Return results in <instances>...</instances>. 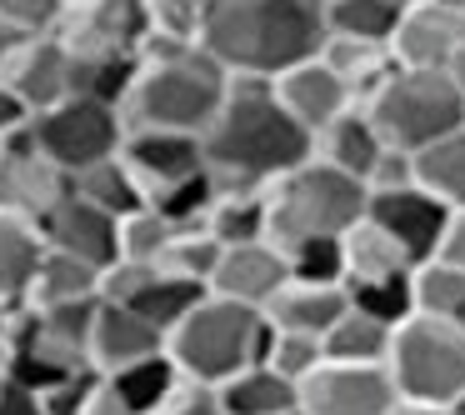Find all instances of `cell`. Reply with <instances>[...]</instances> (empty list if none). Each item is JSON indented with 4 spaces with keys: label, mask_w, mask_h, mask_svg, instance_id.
Returning a JSON list of instances; mask_svg holds the SVG:
<instances>
[{
    "label": "cell",
    "mask_w": 465,
    "mask_h": 415,
    "mask_svg": "<svg viewBox=\"0 0 465 415\" xmlns=\"http://www.w3.org/2000/svg\"><path fill=\"white\" fill-rule=\"evenodd\" d=\"M25 125H31V111H25L21 101H15L5 85H0V141H11V135H21Z\"/></svg>",
    "instance_id": "c3c4849f"
},
{
    "label": "cell",
    "mask_w": 465,
    "mask_h": 415,
    "mask_svg": "<svg viewBox=\"0 0 465 415\" xmlns=\"http://www.w3.org/2000/svg\"><path fill=\"white\" fill-rule=\"evenodd\" d=\"M271 91H275V101L291 111V121H301L305 131H311V141H315L321 125H331L341 111L355 105L351 85L321 61V51L305 55V61H295V65H285L281 75H271Z\"/></svg>",
    "instance_id": "2e32d148"
},
{
    "label": "cell",
    "mask_w": 465,
    "mask_h": 415,
    "mask_svg": "<svg viewBox=\"0 0 465 415\" xmlns=\"http://www.w3.org/2000/svg\"><path fill=\"white\" fill-rule=\"evenodd\" d=\"M365 215V185L325 161H301L265 185V241L295 245L311 235H341Z\"/></svg>",
    "instance_id": "5b68a950"
},
{
    "label": "cell",
    "mask_w": 465,
    "mask_h": 415,
    "mask_svg": "<svg viewBox=\"0 0 465 415\" xmlns=\"http://www.w3.org/2000/svg\"><path fill=\"white\" fill-rule=\"evenodd\" d=\"M81 415H131V405L121 400V395L105 385V375L91 385V395H85V405H81Z\"/></svg>",
    "instance_id": "7dc6e473"
},
{
    "label": "cell",
    "mask_w": 465,
    "mask_h": 415,
    "mask_svg": "<svg viewBox=\"0 0 465 415\" xmlns=\"http://www.w3.org/2000/svg\"><path fill=\"white\" fill-rule=\"evenodd\" d=\"M121 161L131 165V175L141 181L145 201H151L155 191H165V185H175V181H185V175L205 171L201 135H191V131H151V125L125 131Z\"/></svg>",
    "instance_id": "9a60e30c"
},
{
    "label": "cell",
    "mask_w": 465,
    "mask_h": 415,
    "mask_svg": "<svg viewBox=\"0 0 465 415\" xmlns=\"http://www.w3.org/2000/svg\"><path fill=\"white\" fill-rule=\"evenodd\" d=\"M215 400H221V415H291V410H301L295 380L275 375L271 365H261V361L215 385Z\"/></svg>",
    "instance_id": "603a6c76"
},
{
    "label": "cell",
    "mask_w": 465,
    "mask_h": 415,
    "mask_svg": "<svg viewBox=\"0 0 465 415\" xmlns=\"http://www.w3.org/2000/svg\"><path fill=\"white\" fill-rule=\"evenodd\" d=\"M415 165V185L420 191H430L440 205H465V125L450 135H440V141L420 145V151L411 155Z\"/></svg>",
    "instance_id": "83f0119b"
},
{
    "label": "cell",
    "mask_w": 465,
    "mask_h": 415,
    "mask_svg": "<svg viewBox=\"0 0 465 415\" xmlns=\"http://www.w3.org/2000/svg\"><path fill=\"white\" fill-rule=\"evenodd\" d=\"M285 265H291V281L345 285V271H341V235H311V241L285 245Z\"/></svg>",
    "instance_id": "f35d334b"
},
{
    "label": "cell",
    "mask_w": 465,
    "mask_h": 415,
    "mask_svg": "<svg viewBox=\"0 0 465 415\" xmlns=\"http://www.w3.org/2000/svg\"><path fill=\"white\" fill-rule=\"evenodd\" d=\"M225 91H231V71L201 51L195 41H165L151 35L135 61V81L121 101L125 131L151 125V131H191L201 135L215 121Z\"/></svg>",
    "instance_id": "3957f363"
},
{
    "label": "cell",
    "mask_w": 465,
    "mask_h": 415,
    "mask_svg": "<svg viewBox=\"0 0 465 415\" xmlns=\"http://www.w3.org/2000/svg\"><path fill=\"white\" fill-rule=\"evenodd\" d=\"M41 235H45L51 251H65V255H75V261L95 265V271H105V265L121 255L115 251V215H105L101 205L81 201L75 191H65L61 201L45 211Z\"/></svg>",
    "instance_id": "ac0fdd59"
},
{
    "label": "cell",
    "mask_w": 465,
    "mask_h": 415,
    "mask_svg": "<svg viewBox=\"0 0 465 415\" xmlns=\"http://www.w3.org/2000/svg\"><path fill=\"white\" fill-rule=\"evenodd\" d=\"M385 415H450V410H440V405H425V400H405V395H395V400L385 405Z\"/></svg>",
    "instance_id": "f907efd6"
},
{
    "label": "cell",
    "mask_w": 465,
    "mask_h": 415,
    "mask_svg": "<svg viewBox=\"0 0 465 415\" xmlns=\"http://www.w3.org/2000/svg\"><path fill=\"white\" fill-rule=\"evenodd\" d=\"M450 5H460V11H465V0H450Z\"/></svg>",
    "instance_id": "f5cc1de1"
},
{
    "label": "cell",
    "mask_w": 465,
    "mask_h": 415,
    "mask_svg": "<svg viewBox=\"0 0 465 415\" xmlns=\"http://www.w3.org/2000/svg\"><path fill=\"white\" fill-rule=\"evenodd\" d=\"M435 261H450L465 271V205L445 211V225H440V241H435Z\"/></svg>",
    "instance_id": "f6af8a7d"
},
{
    "label": "cell",
    "mask_w": 465,
    "mask_h": 415,
    "mask_svg": "<svg viewBox=\"0 0 465 415\" xmlns=\"http://www.w3.org/2000/svg\"><path fill=\"white\" fill-rule=\"evenodd\" d=\"M71 191L81 195V201H91V205H101L105 215H131L135 205H145V191H141V181L131 175V165L121 161V155H111V161H95L91 171H81V175H71Z\"/></svg>",
    "instance_id": "1f68e13d"
},
{
    "label": "cell",
    "mask_w": 465,
    "mask_h": 415,
    "mask_svg": "<svg viewBox=\"0 0 465 415\" xmlns=\"http://www.w3.org/2000/svg\"><path fill=\"white\" fill-rule=\"evenodd\" d=\"M0 85L31 115H41L51 105H61L65 95H75V55L61 45V35H31L11 55V65L0 71Z\"/></svg>",
    "instance_id": "4fadbf2b"
},
{
    "label": "cell",
    "mask_w": 465,
    "mask_h": 415,
    "mask_svg": "<svg viewBox=\"0 0 465 415\" xmlns=\"http://www.w3.org/2000/svg\"><path fill=\"white\" fill-rule=\"evenodd\" d=\"M371 125L381 131L385 145L395 151H420V145L440 141V135L465 125V91L445 71H411L395 65L381 85L361 101Z\"/></svg>",
    "instance_id": "8992f818"
},
{
    "label": "cell",
    "mask_w": 465,
    "mask_h": 415,
    "mask_svg": "<svg viewBox=\"0 0 465 415\" xmlns=\"http://www.w3.org/2000/svg\"><path fill=\"white\" fill-rule=\"evenodd\" d=\"M285 281H291V265H285V251H281V245H271V241H245V245H225V251H221V261H215L211 285H205V291L265 311Z\"/></svg>",
    "instance_id": "e0dca14e"
},
{
    "label": "cell",
    "mask_w": 465,
    "mask_h": 415,
    "mask_svg": "<svg viewBox=\"0 0 465 415\" xmlns=\"http://www.w3.org/2000/svg\"><path fill=\"white\" fill-rule=\"evenodd\" d=\"M171 231H175V225L165 221L151 201H145V205H135L131 215L115 221V251H121V261L155 265V261H161V251H165V241H171Z\"/></svg>",
    "instance_id": "d590c367"
},
{
    "label": "cell",
    "mask_w": 465,
    "mask_h": 415,
    "mask_svg": "<svg viewBox=\"0 0 465 415\" xmlns=\"http://www.w3.org/2000/svg\"><path fill=\"white\" fill-rule=\"evenodd\" d=\"M411 181H415L411 151H395V145H385L381 161H375V171L365 175V191H395V185H411Z\"/></svg>",
    "instance_id": "ee69618b"
},
{
    "label": "cell",
    "mask_w": 465,
    "mask_h": 415,
    "mask_svg": "<svg viewBox=\"0 0 465 415\" xmlns=\"http://www.w3.org/2000/svg\"><path fill=\"white\" fill-rule=\"evenodd\" d=\"M445 75H450V81L465 91V41L455 45V55H450V65H445Z\"/></svg>",
    "instance_id": "816d5d0a"
},
{
    "label": "cell",
    "mask_w": 465,
    "mask_h": 415,
    "mask_svg": "<svg viewBox=\"0 0 465 415\" xmlns=\"http://www.w3.org/2000/svg\"><path fill=\"white\" fill-rule=\"evenodd\" d=\"M345 291H351L355 311H365L371 321L401 325L405 315H415V305H411V271L391 275V281H371V285H345Z\"/></svg>",
    "instance_id": "ab89813d"
},
{
    "label": "cell",
    "mask_w": 465,
    "mask_h": 415,
    "mask_svg": "<svg viewBox=\"0 0 465 415\" xmlns=\"http://www.w3.org/2000/svg\"><path fill=\"white\" fill-rule=\"evenodd\" d=\"M295 390H301V415H385V405L395 400L385 365L351 361H321Z\"/></svg>",
    "instance_id": "30bf717a"
},
{
    "label": "cell",
    "mask_w": 465,
    "mask_h": 415,
    "mask_svg": "<svg viewBox=\"0 0 465 415\" xmlns=\"http://www.w3.org/2000/svg\"><path fill=\"white\" fill-rule=\"evenodd\" d=\"M411 305L415 315L465 325V271L450 261H415L411 265Z\"/></svg>",
    "instance_id": "4316f807"
},
{
    "label": "cell",
    "mask_w": 465,
    "mask_h": 415,
    "mask_svg": "<svg viewBox=\"0 0 465 415\" xmlns=\"http://www.w3.org/2000/svg\"><path fill=\"white\" fill-rule=\"evenodd\" d=\"M25 41H31V35H21V31H15V25H5V21H0V71L11 65V55L21 51Z\"/></svg>",
    "instance_id": "681fc988"
},
{
    "label": "cell",
    "mask_w": 465,
    "mask_h": 415,
    "mask_svg": "<svg viewBox=\"0 0 465 415\" xmlns=\"http://www.w3.org/2000/svg\"><path fill=\"white\" fill-rule=\"evenodd\" d=\"M165 351V331L151 325L141 311L131 305H105L95 311V325H91V365L101 375L111 371H125L131 361H145V355Z\"/></svg>",
    "instance_id": "d6986e66"
},
{
    "label": "cell",
    "mask_w": 465,
    "mask_h": 415,
    "mask_svg": "<svg viewBox=\"0 0 465 415\" xmlns=\"http://www.w3.org/2000/svg\"><path fill=\"white\" fill-rule=\"evenodd\" d=\"M401 11H405V0H325V35L391 45Z\"/></svg>",
    "instance_id": "d6a6232c"
},
{
    "label": "cell",
    "mask_w": 465,
    "mask_h": 415,
    "mask_svg": "<svg viewBox=\"0 0 465 415\" xmlns=\"http://www.w3.org/2000/svg\"><path fill=\"white\" fill-rule=\"evenodd\" d=\"M291 415H301V410H291Z\"/></svg>",
    "instance_id": "db71d44e"
},
{
    "label": "cell",
    "mask_w": 465,
    "mask_h": 415,
    "mask_svg": "<svg viewBox=\"0 0 465 415\" xmlns=\"http://www.w3.org/2000/svg\"><path fill=\"white\" fill-rule=\"evenodd\" d=\"M411 255L401 251L391 231L361 215L355 225L341 231V271H345V285H371V281H391V275H405L411 271Z\"/></svg>",
    "instance_id": "7402d4cb"
},
{
    "label": "cell",
    "mask_w": 465,
    "mask_h": 415,
    "mask_svg": "<svg viewBox=\"0 0 465 415\" xmlns=\"http://www.w3.org/2000/svg\"><path fill=\"white\" fill-rule=\"evenodd\" d=\"M75 301H101V271L45 245L41 265L31 275V291H25V305H75Z\"/></svg>",
    "instance_id": "d4e9b609"
},
{
    "label": "cell",
    "mask_w": 465,
    "mask_h": 415,
    "mask_svg": "<svg viewBox=\"0 0 465 415\" xmlns=\"http://www.w3.org/2000/svg\"><path fill=\"white\" fill-rule=\"evenodd\" d=\"M321 61L331 65L345 85H351L355 105H361L365 95H371L375 85L395 71L391 45H381V41H351V35H325V41H321Z\"/></svg>",
    "instance_id": "484cf974"
},
{
    "label": "cell",
    "mask_w": 465,
    "mask_h": 415,
    "mask_svg": "<svg viewBox=\"0 0 465 415\" xmlns=\"http://www.w3.org/2000/svg\"><path fill=\"white\" fill-rule=\"evenodd\" d=\"M261 345H265V315L255 305L225 301V295L211 291L165 331V355L195 385L231 380L235 371L261 361Z\"/></svg>",
    "instance_id": "277c9868"
},
{
    "label": "cell",
    "mask_w": 465,
    "mask_h": 415,
    "mask_svg": "<svg viewBox=\"0 0 465 415\" xmlns=\"http://www.w3.org/2000/svg\"><path fill=\"white\" fill-rule=\"evenodd\" d=\"M325 41V0H211L201 51L231 75H281Z\"/></svg>",
    "instance_id": "7a4b0ae2"
},
{
    "label": "cell",
    "mask_w": 465,
    "mask_h": 415,
    "mask_svg": "<svg viewBox=\"0 0 465 415\" xmlns=\"http://www.w3.org/2000/svg\"><path fill=\"white\" fill-rule=\"evenodd\" d=\"M465 41V11L450 0H411L391 31V61L411 71H445Z\"/></svg>",
    "instance_id": "7c38bea8"
},
{
    "label": "cell",
    "mask_w": 465,
    "mask_h": 415,
    "mask_svg": "<svg viewBox=\"0 0 465 415\" xmlns=\"http://www.w3.org/2000/svg\"><path fill=\"white\" fill-rule=\"evenodd\" d=\"M65 15V0H0V21L21 35H55Z\"/></svg>",
    "instance_id": "b9f144b4"
},
{
    "label": "cell",
    "mask_w": 465,
    "mask_h": 415,
    "mask_svg": "<svg viewBox=\"0 0 465 415\" xmlns=\"http://www.w3.org/2000/svg\"><path fill=\"white\" fill-rule=\"evenodd\" d=\"M205 295V285H195V281H181V275H171V271H161L155 265L151 271V281L135 291V301H131V311H141L151 325H161V331H171L175 321H181L185 311H191L195 301Z\"/></svg>",
    "instance_id": "e575fe53"
},
{
    "label": "cell",
    "mask_w": 465,
    "mask_h": 415,
    "mask_svg": "<svg viewBox=\"0 0 465 415\" xmlns=\"http://www.w3.org/2000/svg\"><path fill=\"white\" fill-rule=\"evenodd\" d=\"M71 191V175L51 165L31 141V125L11 141H0V211H15L41 225L61 195Z\"/></svg>",
    "instance_id": "8fae6325"
},
{
    "label": "cell",
    "mask_w": 465,
    "mask_h": 415,
    "mask_svg": "<svg viewBox=\"0 0 465 415\" xmlns=\"http://www.w3.org/2000/svg\"><path fill=\"white\" fill-rule=\"evenodd\" d=\"M205 231L221 245H245V241H265V185H221L205 211Z\"/></svg>",
    "instance_id": "f1b7e54d"
},
{
    "label": "cell",
    "mask_w": 465,
    "mask_h": 415,
    "mask_svg": "<svg viewBox=\"0 0 465 415\" xmlns=\"http://www.w3.org/2000/svg\"><path fill=\"white\" fill-rule=\"evenodd\" d=\"M145 11H151V35H165V41H201L211 0H145Z\"/></svg>",
    "instance_id": "60d3db41"
},
{
    "label": "cell",
    "mask_w": 465,
    "mask_h": 415,
    "mask_svg": "<svg viewBox=\"0 0 465 415\" xmlns=\"http://www.w3.org/2000/svg\"><path fill=\"white\" fill-rule=\"evenodd\" d=\"M445 211H450V205H440L430 191H420L415 181L395 185V191H365V215H371L381 231H391L411 261H430L435 255Z\"/></svg>",
    "instance_id": "5bb4252c"
},
{
    "label": "cell",
    "mask_w": 465,
    "mask_h": 415,
    "mask_svg": "<svg viewBox=\"0 0 465 415\" xmlns=\"http://www.w3.org/2000/svg\"><path fill=\"white\" fill-rule=\"evenodd\" d=\"M0 415H45V405H41V395H31L25 385L0 375Z\"/></svg>",
    "instance_id": "bcb514c9"
},
{
    "label": "cell",
    "mask_w": 465,
    "mask_h": 415,
    "mask_svg": "<svg viewBox=\"0 0 465 415\" xmlns=\"http://www.w3.org/2000/svg\"><path fill=\"white\" fill-rule=\"evenodd\" d=\"M391 331L395 325L371 321L365 311L345 305V315L321 335L325 361H351V365H385V351H391Z\"/></svg>",
    "instance_id": "f546056e"
},
{
    "label": "cell",
    "mask_w": 465,
    "mask_h": 415,
    "mask_svg": "<svg viewBox=\"0 0 465 415\" xmlns=\"http://www.w3.org/2000/svg\"><path fill=\"white\" fill-rule=\"evenodd\" d=\"M221 251H225V245L215 241L205 225H175L155 265H161V271H171V275H181V281L211 285V271H215V261H221Z\"/></svg>",
    "instance_id": "836d02e7"
},
{
    "label": "cell",
    "mask_w": 465,
    "mask_h": 415,
    "mask_svg": "<svg viewBox=\"0 0 465 415\" xmlns=\"http://www.w3.org/2000/svg\"><path fill=\"white\" fill-rule=\"evenodd\" d=\"M385 141L381 131L371 125V115L361 111V105H351V111H341L331 125H321L311 141V155L325 165H335V171H345L351 181L365 185V175L375 171V161H381Z\"/></svg>",
    "instance_id": "44dd1931"
},
{
    "label": "cell",
    "mask_w": 465,
    "mask_h": 415,
    "mask_svg": "<svg viewBox=\"0 0 465 415\" xmlns=\"http://www.w3.org/2000/svg\"><path fill=\"white\" fill-rule=\"evenodd\" d=\"M31 141L51 165H61L65 175H81L95 161L121 155L125 115H121V105H105L95 95H65L61 105L31 115Z\"/></svg>",
    "instance_id": "ba28073f"
},
{
    "label": "cell",
    "mask_w": 465,
    "mask_h": 415,
    "mask_svg": "<svg viewBox=\"0 0 465 415\" xmlns=\"http://www.w3.org/2000/svg\"><path fill=\"white\" fill-rule=\"evenodd\" d=\"M201 151H205V171L221 185L261 191L275 175L311 161V131L301 121H291V111L275 101L271 81L231 75L221 111L201 131Z\"/></svg>",
    "instance_id": "6da1fadb"
},
{
    "label": "cell",
    "mask_w": 465,
    "mask_h": 415,
    "mask_svg": "<svg viewBox=\"0 0 465 415\" xmlns=\"http://www.w3.org/2000/svg\"><path fill=\"white\" fill-rule=\"evenodd\" d=\"M405 5H411V0H405Z\"/></svg>",
    "instance_id": "11a10c76"
},
{
    "label": "cell",
    "mask_w": 465,
    "mask_h": 415,
    "mask_svg": "<svg viewBox=\"0 0 465 415\" xmlns=\"http://www.w3.org/2000/svg\"><path fill=\"white\" fill-rule=\"evenodd\" d=\"M45 255V235L35 221L15 211H0V311H15L25 305L31 291V275Z\"/></svg>",
    "instance_id": "cb8c5ba5"
},
{
    "label": "cell",
    "mask_w": 465,
    "mask_h": 415,
    "mask_svg": "<svg viewBox=\"0 0 465 415\" xmlns=\"http://www.w3.org/2000/svg\"><path fill=\"white\" fill-rule=\"evenodd\" d=\"M215 191H221V181H215L211 171H195V175H185V181L155 191L151 205H155V211H161L171 225H201L205 211H211V201H215Z\"/></svg>",
    "instance_id": "74e56055"
},
{
    "label": "cell",
    "mask_w": 465,
    "mask_h": 415,
    "mask_svg": "<svg viewBox=\"0 0 465 415\" xmlns=\"http://www.w3.org/2000/svg\"><path fill=\"white\" fill-rule=\"evenodd\" d=\"M181 380H185V375L175 371V361H171L165 351L145 355V361H131L125 371H111V375H105V385H111V390L121 395L125 405H131V415H151Z\"/></svg>",
    "instance_id": "4dcf8cb0"
},
{
    "label": "cell",
    "mask_w": 465,
    "mask_h": 415,
    "mask_svg": "<svg viewBox=\"0 0 465 415\" xmlns=\"http://www.w3.org/2000/svg\"><path fill=\"white\" fill-rule=\"evenodd\" d=\"M55 35L75 61L141 55V45L151 41V11L145 0H71Z\"/></svg>",
    "instance_id": "9c48e42d"
},
{
    "label": "cell",
    "mask_w": 465,
    "mask_h": 415,
    "mask_svg": "<svg viewBox=\"0 0 465 415\" xmlns=\"http://www.w3.org/2000/svg\"><path fill=\"white\" fill-rule=\"evenodd\" d=\"M385 375L405 400H425L450 415H465V325L405 315L391 331Z\"/></svg>",
    "instance_id": "52a82bcc"
},
{
    "label": "cell",
    "mask_w": 465,
    "mask_h": 415,
    "mask_svg": "<svg viewBox=\"0 0 465 415\" xmlns=\"http://www.w3.org/2000/svg\"><path fill=\"white\" fill-rule=\"evenodd\" d=\"M345 305H351V291H345V285L285 281L261 315L275 325V331H295V335H315V341H321V335L345 315Z\"/></svg>",
    "instance_id": "ffe728a7"
},
{
    "label": "cell",
    "mask_w": 465,
    "mask_h": 415,
    "mask_svg": "<svg viewBox=\"0 0 465 415\" xmlns=\"http://www.w3.org/2000/svg\"><path fill=\"white\" fill-rule=\"evenodd\" d=\"M325 361L321 341L315 335H295V331H275L271 321H265V345H261V365H271L275 375H285V380L301 385L305 375L315 371V365Z\"/></svg>",
    "instance_id": "8d00e7d4"
},
{
    "label": "cell",
    "mask_w": 465,
    "mask_h": 415,
    "mask_svg": "<svg viewBox=\"0 0 465 415\" xmlns=\"http://www.w3.org/2000/svg\"><path fill=\"white\" fill-rule=\"evenodd\" d=\"M151 415H221V400H215V385H195L181 380Z\"/></svg>",
    "instance_id": "7bdbcfd3"
}]
</instances>
